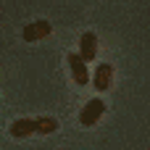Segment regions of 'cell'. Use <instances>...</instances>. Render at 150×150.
I'll use <instances>...</instances> for the list:
<instances>
[{
	"mask_svg": "<svg viewBox=\"0 0 150 150\" xmlns=\"http://www.w3.org/2000/svg\"><path fill=\"white\" fill-rule=\"evenodd\" d=\"M103 113H105V100L92 98V100L84 103V108H82V113H79V124H82V127H95Z\"/></svg>",
	"mask_w": 150,
	"mask_h": 150,
	"instance_id": "6da1fadb",
	"label": "cell"
},
{
	"mask_svg": "<svg viewBox=\"0 0 150 150\" xmlns=\"http://www.w3.org/2000/svg\"><path fill=\"white\" fill-rule=\"evenodd\" d=\"M66 58H69V69H71V76H74V82L84 87V84L92 79V76H90V71H87V61H84L79 53H69Z\"/></svg>",
	"mask_w": 150,
	"mask_h": 150,
	"instance_id": "7a4b0ae2",
	"label": "cell"
},
{
	"mask_svg": "<svg viewBox=\"0 0 150 150\" xmlns=\"http://www.w3.org/2000/svg\"><path fill=\"white\" fill-rule=\"evenodd\" d=\"M95 53H98V37H95V32H84L79 40V55L90 63V61H95Z\"/></svg>",
	"mask_w": 150,
	"mask_h": 150,
	"instance_id": "3957f363",
	"label": "cell"
},
{
	"mask_svg": "<svg viewBox=\"0 0 150 150\" xmlns=\"http://www.w3.org/2000/svg\"><path fill=\"white\" fill-rule=\"evenodd\" d=\"M111 76H113L111 63H98V69H95V74H92V84H95V90H98V92L108 90V87H111Z\"/></svg>",
	"mask_w": 150,
	"mask_h": 150,
	"instance_id": "277c9868",
	"label": "cell"
},
{
	"mask_svg": "<svg viewBox=\"0 0 150 150\" xmlns=\"http://www.w3.org/2000/svg\"><path fill=\"white\" fill-rule=\"evenodd\" d=\"M21 34H24V40H26V42H34V40H42V37H47V34H50V24L40 18V21H34V24L24 26V32H21Z\"/></svg>",
	"mask_w": 150,
	"mask_h": 150,
	"instance_id": "5b68a950",
	"label": "cell"
},
{
	"mask_svg": "<svg viewBox=\"0 0 150 150\" xmlns=\"http://www.w3.org/2000/svg\"><path fill=\"white\" fill-rule=\"evenodd\" d=\"M37 132V119H16L11 124V134L13 137H29Z\"/></svg>",
	"mask_w": 150,
	"mask_h": 150,
	"instance_id": "8992f818",
	"label": "cell"
},
{
	"mask_svg": "<svg viewBox=\"0 0 150 150\" xmlns=\"http://www.w3.org/2000/svg\"><path fill=\"white\" fill-rule=\"evenodd\" d=\"M55 129H58V121H55V119H50V116L37 119V132H40V134H50V132H55Z\"/></svg>",
	"mask_w": 150,
	"mask_h": 150,
	"instance_id": "52a82bcc",
	"label": "cell"
}]
</instances>
